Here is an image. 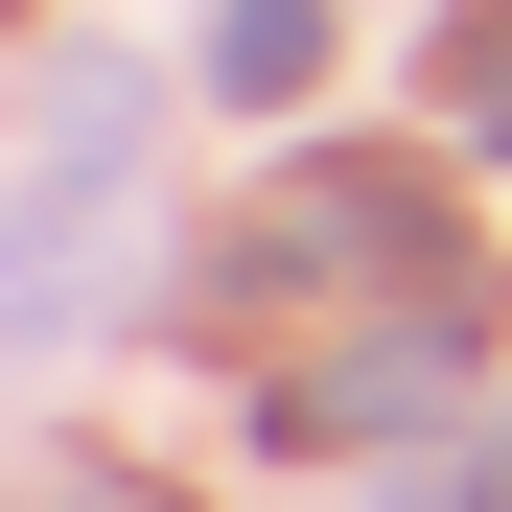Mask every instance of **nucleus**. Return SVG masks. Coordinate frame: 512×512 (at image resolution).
Returning <instances> with one entry per match:
<instances>
[{"instance_id": "obj_1", "label": "nucleus", "mask_w": 512, "mask_h": 512, "mask_svg": "<svg viewBox=\"0 0 512 512\" xmlns=\"http://www.w3.org/2000/svg\"><path fill=\"white\" fill-rule=\"evenodd\" d=\"M94 303H117V163H47L0 210V350H70Z\"/></svg>"}, {"instance_id": "obj_2", "label": "nucleus", "mask_w": 512, "mask_h": 512, "mask_svg": "<svg viewBox=\"0 0 512 512\" xmlns=\"http://www.w3.org/2000/svg\"><path fill=\"white\" fill-rule=\"evenodd\" d=\"M396 256H419V163H303V187H280V233H256L233 280L280 303V280H396Z\"/></svg>"}, {"instance_id": "obj_3", "label": "nucleus", "mask_w": 512, "mask_h": 512, "mask_svg": "<svg viewBox=\"0 0 512 512\" xmlns=\"http://www.w3.org/2000/svg\"><path fill=\"white\" fill-rule=\"evenodd\" d=\"M443 373H466V326L419 303V326H373V350H326V373L280 396V443H396V419H443Z\"/></svg>"}, {"instance_id": "obj_4", "label": "nucleus", "mask_w": 512, "mask_h": 512, "mask_svg": "<svg viewBox=\"0 0 512 512\" xmlns=\"http://www.w3.org/2000/svg\"><path fill=\"white\" fill-rule=\"evenodd\" d=\"M303 70H326V0H210V94L233 117H280Z\"/></svg>"}, {"instance_id": "obj_5", "label": "nucleus", "mask_w": 512, "mask_h": 512, "mask_svg": "<svg viewBox=\"0 0 512 512\" xmlns=\"http://www.w3.org/2000/svg\"><path fill=\"white\" fill-rule=\"evenodd\" d=\"M466 512H512V443H489V489H466Z\"/></svg>"}]
</instances>
